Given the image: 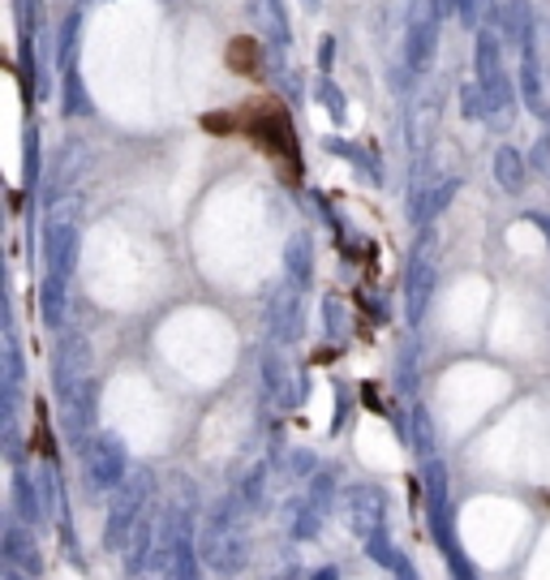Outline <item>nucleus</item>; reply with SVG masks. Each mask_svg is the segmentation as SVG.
<instances>
[{"label":"nucleus","instance_id":"f257e3e1","mask_svg":"<svg viewBox=\"0 0 550 580\" xmlns=\"http://www.w3.org/2000/svg\"><path fill=\"white\" fill-rule=\"evenodd\" d=\"M202 125H211V129L233 125V129H241V138H254L263 151H272L275 159H288V164L297 168L293 125H288V116H284V108H279L275 99H254V104L236 108L233 116H211V120H202Z\"/></svg>","mask_w":550,"mask_h":580}]
</instances>
